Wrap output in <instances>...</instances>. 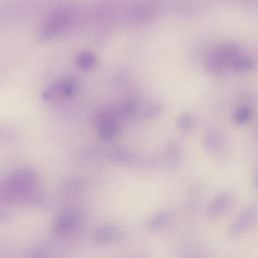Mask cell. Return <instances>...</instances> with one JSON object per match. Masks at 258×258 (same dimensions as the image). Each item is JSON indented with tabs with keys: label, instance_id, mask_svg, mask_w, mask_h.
<instances>
[{
	"label": "cell",
	"instance_id": "9",
	"mask_svg": "<svg viewBox=\"0 0 258 258\" xmlns=\"http://www.w3.org/2000/svg\"><path fill=\"white\" fill-rule=\"evenodd\" d=\"M205 148L210 153H217L221 149V136L215 130H209L205 134Z\"/></svg>",
	"mask_w": 258,
	"mask_h": 258
},
{
	"label": "cell",
	"instance_id": "7",
	"mask_svg": "<svg viewBox=\"0 0 258 258\" xmlns=\"http://www.w3.org/2000/svg\"><path fill=\"white\" fill-rule=\"evenodd\" d=\"M171 219L172 217L170 212L160 211L148 220L146 224V229L151 233L160 232L169 225V223L171 222Z\"/></svg>",
	"mask_w": 258,
	"mask_h": 258
},
{
	"label": "cell",
	"instance_id": "5",
	"mask_svg": "<svg viewBox=\"0 0 258 258\" xmlns=\"http://www.w3.org/2000/svg\"><path fill=\"white\" fill-rule=\"evenodd\" d=\"M233 201L232 195L229 191L220 192L208 206L206 215L210 219H217L223 216L231 206Z\"/></svg>",
	"mask_w": 258,
	"mask_h": 258
},
{
	"label": "cell",
	"instance_id": "1",
	"mask_svg": "<svg viewBox=\"0 0 258 258\" xmlns=\"http://www.w3.org/2000/svg\"><path fill=\"white\" fill-rule=\"evenodd\" d=\"M74 8L71 5H62L50 12L39 29V38L49 40L67 31L76 18Z\"/></svg>",
	"mask_w": 258,
	"mask_h": 258
},
{
	"label": "cell",
	"instance_id": "2",
	"mask_svg": "<svg viewBox=\"0 0 258 258\" xmlns=\"http://www.w3.org/2000/svg\"><path fill=\"white\" fill-rule=\"evenodd\" d=\"M240 54V49L237 45L230 42L221 43L207 57L206 68L213 75H222Z\"/></svg>",
	"mask_w": 258,
	"mask_h": 258
},
{
	"label": "cell",
	"instance_id": "4",
	"mask_svg": "<svg viewBox=\"0 0 258 258\" xmlns=\"http://www.w3.org/2000/svg\"><path fill=\"white\" fill-rule=\"evenodd\" d=\"M118 131V121L115 113L108 111L103 113L99 119L97 133L102 140L112 139Z\"/></svg>",
	"mask_w": 258,
	"mask_h": 258
},
{
	"label": "cell",
	"instance_id": "3",
	"mask_svg": "<svg viewBox=\"0 0 258 258\" xmlns=\"http://www.w3.org/2000/svg\"><path fill=\"white\" fill-rule=\"evenodd\" d=\"M258 220V208L249 206L242 210L229 227V235L231 237H239L248 232Z\"/></svg>",
	"mask_w": 258,
	"mask_h": 258
},
{
	"label": "cell",
	"instance_id": "13",
	"mask_svg": "<svg viewBox=\"0 0 258 258\" xmlns=\"http://www.w3.org/2000/svg\"><path fill=\"white\" fill-rule=\"evenodd\" d=\"M96 57L94 54L86 51L79 55L78 57V64L83 70H91L96 64Z\"/></svg>",
	"mask_w": 258,
	"mask_h": 258
},
{
	"label": "cell",
	"instance_id": "18",
	"mask_svg": "<svg viewBox=\"0 0 258 258\" xmlns=\"http://www.w3.org/2000/svg\"><path fill=\"white\" fill-rule=\"evenodd\" d=\"M255 183H256V186L258 187V175L256 176V179H255Z\"/></svg>",
	"mask_w": 258,
	"mask_h": 258
},
{
	"label": "cell",
	"instance_id": "12",
	"mask_svg": "<svg viewBox=\"0 0 258 258\" xmlns=\"http://www.w3.org/2000/svg\"><path fill=\"white\" fill-rule=\"evenodd\" d=\"M232 68L236 71V72H240V73H246V72H250L251 70H253L254 68V62L250 57L247 56H243V55H239L234 62L232 63Z\"/></svg>",
	"mask_w": 258,
	"mask_h": 258
},
{
	"label": "cell",
	"instance_id": "10",
	"mask_svg": "<svg viewBox=\"0 0 258 258\" xmlns=\"http://www.w3.org/2000/svg\"><path fill=\"white\" fill-rule=\"evenodd\" d=\"M112 158L119 164L128 165L133 162L134 155L129 149L124 147H118L112 151Z\"/></svg>",
	"mask_w": 258,
	"mask_h": 258
},
{
	"label": "cell",
	"instance_id": "17",
	"mask_svg": "<svg viewBox=\"0 0 258 258\" xmlns=\"http://www.w3.org/2000/svg\"><path fill=\"white\" fill-rule=\"evenodd\" d=\"M163 110V107L161 104H154L152 106H148L144 112H143V115H144V118H153V117H156L157 115H159Z\"/></svg>",
	"mask_w": 258,
	"mask_h": 258
},
{
	"label": "cell",
	"instance_id": "11",
	"mask_svg": "<svg viewBox=\"0 0 258 258\" xmlns=\"http://www.w3.org/2000/svg\"><path fill=\"white\" fill-rule=\"evenodd\" d=\"M175 124L179 130L187 132V131H190L195 127L196 118L189 113H182L176 118Z\"/></svg>",
	"mask_w": 258,
	"mask_h": 258
},
{
	"label": "cell",
	"instance_id": "8",
	"mask_svg": "<svg viewBox=\"0 0 258 258\" xmlns=\"http://www.w3.org/2000/svg\"><path fill=\"white\" fill-rule=\"evenodd\" d=\"M123 238V232L115 226H104L94 232V239L99 242H115Z\"/></svg>",
	"mask_w": 258,
	"mask_h": 258
},
{
	"label": "cell",
	"instance_id": "15",
	"mask_svg": "<svg viewBox=\"0 0 258 258\" xmlns=\"http://www.w3.org/2000/svg\"><path fill=\"white\" fill-rule=\"evenodd\" d=\"M76 224V217L73 214L70 215H66L64 217H62L57 224V231L64 233L70 231Z\"/></svg>",
	"mask_w": 258,
	"mask_h": 258
},
{
	"label": "cell",
	"instance_id": "14",
	"mask_svg": "<svg viewBox=\"0 0 258 258\" xmlns=\"http://www.w3.org/2000/svg\"><path fill=\"white\" fill-rule=\"evenodd\" d=\"M136 109H137L136 100L130 98L123 103L118 114L123 118H128V117H131L136 112Z\"/></svg>",
	"mask_w": 258,
	"mask_h": 258
},
{
	"label": "cell",
	"instance_id": "16",
	"mask_svg": "<svg viewBox=\"0 0 258 258\" xmlns=\"http://www.w3.org/2000/svg\"><path fill=\"white\" fill-rule=\"evenodd\" d=\"M252 117V111L249 108H240L236 111L234 119L238 124L247 123Z\"/></svg>",
	"mask_w": 258,
	"mask_h": 258
},
{
	"label": "cell",
	"instance_id": "6",
	"mask_svg": "<svg viewBox=\"0 0 258 258\" xmlns=\"http://www.w3.org/2000/svg\"><path fill=\"white\" fill-rule=\"evenodd\" d=\"M78 90V85L75 80H64L57 84L54 88L47 90L48 99L51 98H69L73 96Z\"/></svg>",
	"mask_w": 258,
	"mask_h": 258
},
{
	"label": "cell",
	"instance_id": "19",
	"mask_svg": "<svg viewBox=\"0 0 258 258\" xmlns=\"http://www.w3.org/2000/svg\"><path fill=\"white\" fill-rule=\"evenodd\" d=\"M257 135H258V128H257Z\"/></svg>",
	"mask_w": 258,
	"mask_h": 258
}]
</instances>
